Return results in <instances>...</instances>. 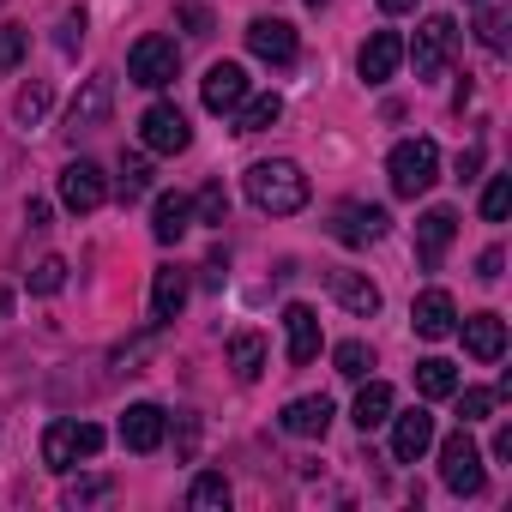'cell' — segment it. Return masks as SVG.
Segmentation results:
<instances>
[{
  "label": "cell",
  "instance_id": "1",
  "mask_svg": "<svg viewBox=\"0 0 512 512\" xmlns=\"http://www.w3.org/2000/svg\"><path fill=\"white\" fill-rule=\"evenodd\" d=\"M241 187H247L253 211H266V217H296L308 205V175L296 157H260L241 175Z\"/></svg>",
  "mask_w": 512,
  "mask_h": 512
},
{
  "label": "cell",
  "instance_id": "2",
  "mask_svg": "<svg viewBox=\"0 0 512 512\" xmlns=\"http://www.w3.org/2000/svg\"><path fill=\"white\" fill-rule=\"evenodd\" d=\"M103 452V428L97 422H79V416H55L49 428H43V464L55 470V476H73L79 464H91Z\"/></svg>",
  "mask_w": 512,
  "mask_h": 512
},
{
  "label": "cell",
  "instance_id": "3",
  "mask_svg": "<svg viewBox=\"0 0 512 512\" xmlns=\"http://www.w3.org/2000/svg\"><path fill=\"white\" fill-rule=\"evenodd\" d=\"M386 181H392L398 199H422L440 181V145L434 139H398L392 157H386Z\"/></svg>",
  "mask_w": 512,
  "mask_h": 512
},
{
  "label": "cell",
  "instance_id": "4",
  "mask_svg": "<svg viewBox=\"0 0 512 512\" xmlns=\"http://www.w3.org/2000/svg\"><path fill=\"white\" fill-rule=\"evenodd\" d=\"M440 482H446V494H482V482H488V470H482V446L470 440V422L458 428V434H446L440 440Z\"/></svg>",
  "mask_w": 512,
  "mask_h": 512
},
{
  "label": "cell",
  "instance_id": "5",
  "mask_svg": "<svg viewBox=\"0 0 512 512\" xmlns=\"http://www.w3.org/2000/svg\"><path fill=\"white\" fill-rule=\"evenodd\" d=\"M175 73H181V49H175V37H139V43L127 49V79L145 85V91L175 85Z\"/></svg>",
  "mask_w": 512,
  "mask_h": 512
},
{
  "label": "cell",
  "instance_id": "6",
  "mask_svg": "<svg viewBox=\"0 0 512 512\" xmlns=\"http://www.w3.org/2000/svg\"><path fill=\"white\" fill-rule=\"evenodd\" d=\"M139 139H145V151H157V157H181V151L193 145V127H187V115H181L175 103H151V109L139 115Z\"/></svg>",
  "mask_w": 512,
  "mask_h": 512
},
{
  "label": "cell",
  "instance_id": "7",
  "mask_svg": "<svg viewBox=\"0 0 512 512\" xmlns=\"http://www.w3.org/2000/svg\"><path fill=\"white\" fill-rule=\"evenodd\" d=\"M386 205H368V199H344L338 211H332V241H344V247H374L380 235H386Z\"/></svg>",
  "mask_w": 512,
  "mask_h": 512
},
{
  "label": "cell",
  "instance_id": "8",
  "mask_svg": "<svg viewBox=\"0 0 512 512\" xmlns=\"http://www.w3.org/2000/svg\"><path fill=\"white\" fill-rule=\"evenodd\" d=\"M452 43H458V25H452V19H422L416 43L404 49V55L416 61V79H440L446 61H452Z\"/></svg>",
  "mask_w": 512,
  "mask_h": 512
},
{
  "label": "cell",
  "instance_id": "9",
  "mask_svg": "<svg viewBox=\"0 0 512 512\" xmlns=\"http://www.w3.org/2000/svg\"><path fill=\"white\" fill-rule=\"evenodd\" d=\"M103 199H109V175H103L91 157H79V163L61 169V205H67L73 217H91Z\"/></svg>",
  "mask_w": 512,
  "mask_h": 512
},
{
  "label": "cell",
  "instance_id": "10",
  "mask_svg": "<svg viewBox=\"0 0 512 512\" xmlns=\"http://www.w3.org/2000/svg\"><path fill=\"white\" fill-rule=\"evenodd\" d=\"M247 49L260 55L266 67H296V55H302L290 19H253V25H247Z\"/></svg>",
  "mask_w": 512,
  "mask_h": 512
},
{
  "label": "cell",
  "instance_id": "11",
  "mask_svg": "<svg viewBox=\"0 0 512 512\" xmlns=\"http://www.w3.org/2000/svg\"><path fill=\"white\" fill-rule=\"evenodd\" d=\"M320 344H326L320 314H314L308 302H290V308H284V356H290V368H308V362L320 356Z\"/></svg>",
  "mask_w": 512,
  "mask_h": 512
},
{
  "label": "cell",
  "instance_id": "12",
  "mask_svg": "<svg viewBox=\"0 0 512 512\" xmlns=\"http://www.w3.org/2000/svg\"><path fill=\"white\" fill-rule=\"evenodd\" d=\"M452 235H458V211L434 205V211H422V217H416V266H422V272H434V266L446 260Z\"/></svg>",
  "mask_w": 512,
  "mask_h": 512
},
{
  "label": "cell",
  "instance_id": "13",
  "mask_svg": "<svg viewBox=\"0 0 512 512\" xmlns=\"http://www.w3.org/2000/svg\"><path fill=\"white\" fill-rule=\"evenodd\" d=\"M241 97H247V73H241L235 61L205 67V79H199V103H205L211 115H235V109H241Z\"/></svg>",
  "mask_w": 512,
  "mask_h": 512
},
{
  "label": "cell",
  "instance_id": "14",
  "mask_svg": "<svg viewBox=\"0 0 512 512\" xmlns=\"http://www.w3.org/2000/svg\"><path fill=\"white\" fill-rule=\"evenodd\" d=\"M169 440V410L163 404H127L121 416V446L127 452H157Z\"/></svg>",
  "mask_w": 512,
  "mask_h": 512
},
{
  "label": "cell",
  "instance_id": "15",
  "mask_svg": "<svg viewBox=\"0 0 512 512\" xmlns=\"http://www.w3.org/2000/svg\"><path fill=\"white\" fill-rule=\"evenodd\" d=\"M326 290H332V302H338L344 314H356V320H374V314H380V284H374L368 272H326Z\"/></svg>",
  "mask_w": 512,
  "mask_h": 512
},
{
  "label": "cell",
  "instance_id": "16",
  "mask_svg": "<svg viewBox=\"0 0 512 512\" xmlns=\"http://www.w3.org/2000/svg\"><path fill=\"white\" fill-rule=\"evenodd\" d=\"M398 61H404V37L398 31H374L362 43V55H356V73H362V85H386L398 73Z\"/></svg>",
  "mask_w": 512,
  "mask_h": 512
},
{
  "label": "cell",
  "instance_id": "17",
  "mask_svg": "<svg viewBox=\"0 0 512 512\" xmlns=\"http://www.w3.org/2000/svg\"><path fill=\"white\" fill-rule=\"evenodd\" d=\"M109 103H115V85H109V73L85 79V91H79V97H73V109H67V133L79 139V133L103 127V121H109Z\"/></svg>",
  "mask_w": 512,
  "mask_h": 512
},
{
  "label": "cell",
  "instance_id": "18",
  "mask_svg": "<svg viewBox=\"0 0 512 512\" xmlns=\"http://www.w3.org/2000/svg\"><path fill=\"white\" fill-rule=\"evenodd\" d=\"M392 422V458L398 464H422V452L434 446V416L428 410H404V416H386Z\"/></svg>",
  "mask_w": 512,
  "mask_h": 512
},
{
  "label": "cell",
  "instance_id": "19",
  "mask_svg": "<svg viewBox=\"0 0 512 512\" xmlns=\"http://www.w3.org/2000/svg\"><path fill=\"white\" fill-rule=\"evenodd\" d=\"M187 290H193V278L181 266H157L151 272V326H169L187 308Z\"/></svg>",
  "mask_w": 512,
  "mask_h": 512
},
{
  "label": "cell",
  "instance_id": "20",
  "mask_svg": "<svg viewBox=\"0 0 512 512\" xmlns=\"http://www.w3.org/2000/svg\"><path fill=\"white\" fill-rule=\"evenodd\" d=\"M410 326H416V338H452V326H458V308H452V296L446 290H422L416 302H410Z\"/></svg>",
  "mask_w": 512,
  "mask_h": 512
},
{
  "label": "cell",
  "instance_id": "21",
  "mask_svg": "<svg viewBox=\"0 0 512 512\" xmlns=\"http://www.w3.org/2000/svg\"><path fill=\"white\" fill-rule=\"evenodd\" d=\"M458 338H464V350L476 356V362H500L506 356V320L500 314H470L464 326H452Z\"/></svg>",
  "mask_w": 512,
  "mask_h": 512
},
{
  "label": "cell",
  "instance_id": "22",
  "mask_svg": "<svg viewBox=\"0 0 512 512\" xmlns=\"http://www.w3.org/2000/svg\"><path fill=\"white\" fill-rule=\"evenodd\" d=\"M278 422H284V434H296V440H320V434L332 428V398H326V392H314V398H290Z\"/></svg>",
  "mask_w": 512,
  "mask_h": 512
},
{
  "label": "cell",
  "instance_id": "23",
  "mask_svg": "<svg viewBox=\"0 0 512 512\" xmlns=\"http://www.w3.org/2000/svg\"><path fill=\"white\" fill-rule=\"evenodd\" d=\"M187 229H193V199H187V193H157V199H151V235H157L163 247H175Z\"/></svg>",
  "mask_w": 512,
  "mask_h": 512
},
{
  "label": "cell",
  "instance_id": "24",
  "mask_svg": "<svg viewBox=\"0 0 512 512\" xmlns=\"http://www.w3.org/2000/svg\"><path fill=\"white\" fill-rule=\"evenodd\" d=\"M392 410H398L392 386H386V380H362V392H356V404H350V422H356L362 434H374V428H386Z\"/></svg>",
  "mask_w": 512,
  "mask_h": 512
},
{
  "label": "cell",
  "instance_id": "25",
  "mask_svg": "<svg viewBox=\"0 0 512 512\" xmlns=\"http://www.w3.org/2000/svg\"><path fill=\"white\" fill-rule=\"evenodd\" d=\"M229 368H235V380L253 386V380L266 374V338H260V332H235V338H229Z\"/></svg>",
  "mask_w": 512,
  "mask_h": 512
},
{
  "label": "cell",
  "instance_id": "26",
  "mask_svg": "<svg viewBox=\"0 0 512 512\" xmlns=\"http://www.w3.org/2000/svg\"><path fill=\"white\" fill-rule=\"evenodd\" d=\"M278 115H284V97H278V91L241 97V109H235V133H266V127H272Z\"/></svg>",
  "mask_w": 512,
  "mask_h": 512
},
{
  "label": "cell",
  "instance_id": "27",
  "mask_svg": "<svg viewBox=\"0 0 512 512\" xmlns=\"http://www.w3.org/2000/svg\"><path fill=\"white\" fill-rule=\"evenodd\" d=\"M416 392H422V398H452V392H458V368H452L446 356L416 362Z\"/></svg>",
  "mask_w": 512,
  "mask_h": 512
},
{
  "label": "cell",
  "instance_id": "28",
  "mask_svg": "<svg viewBox=\"0 0 512 512\" xmlns=\"http://www.w3.org/2000/svg\"><path fill=\"white\" fill-rule=\"evenodd\" d=\"M187 506H193V512H223V506H229V476H223V470H205V476H193V488H187Z\"/></svg>",
  "mask_w": 512,
  "mask_h": 512
},
{
  "label": "cell",
  "instance_id": "29",
  "mask_svg": "<svg viewBox=\"0 0 512 512\" xmlns=\"http://www.w3.org/2000/svg\"><path fill=\"white\" fill-rule=\"evenodd\" d=\"M49 103H55V91H49L43 79H31V85H25V91L13 97V121H19V127H43Z\"/></svg>",
  "mask_w": 512,
  "mask_h": 512
},
{
  "label": "cell",
  "instance_id": "30",
  "mask_svg": "<svg viewBox=\"0 0 512 512\" xmlns=\"http://www.w3.org/2000/svg\"><path fill=\"white\" fill-rule=\"evenodd\" d=\"M115 193L133 205V199H145L151 193V163L145 157H121V175H115Z\"/></svg>",
  "mask_w": 512,
  "mask_h": 512
},
{
  "label": "cell",
  "instance_id": "31",
  "mask_svg": "<svg viewBox=\"0 0 512 512\" xmlns=\"http://www.w3.org/2000/svg\"><path fill=\"white\" fill-rule=\"evenodd\" d=\"M25 284H31V296H55V290L67 284V260H61V253H49V260H37V266L25 272Z\"/></svg>",
  "mask_w": 512,
  "mask_h": 512
},
{
  "label": "cell",
  "instance_id": "32",
  "mask_svg": "<svg viewBox=\"0 0 512 512\" xmlns=\"http://www.w3.org/2000/svg\"><path fill=\"white\" fill-rule=\"evenodd\" d=\"M332 362H338V374H344V380H368L374 350H368L362 338H350V344H338V350H332Z\"/></svg>",
  "mask_w": 512,
  "mask_h": 512
},
{
  "label": "cell",
  "instance_id": "33",
  "mask_svg": "<svg viewBox=\"0 0 512 512\" xmlns=\"http://www.w3.org/2000/svg\"><path fill=\"white\" fill-rule=\"evenodd\" d=\"M25 49H31V31L25 25H0V73H19L25 67Z\"/></svg>",
  "mask_w": 512,
  "mask_h": 512
},
{
  "label": "cell",
  "instance_id": "34",
  "mask_svg": "<svg viewBox=\"0 0 512 512\" xmlns=\"http://www.w3.org/2000/svg\"><path fill=\"white\" fill-rule=\"evenodd\" d=\"M506 211H512V175H488V187H482V217H488V223H506Z\"/></svg>",
  "mask_w": 512,
  "mask_h": 512
},
{
  "label": "cell",
  "instance_id": "35",
  "mask_svg": "<svg viewBox=\"0 0 512 512\" xmlns=\"http://www.w3.org/2000/svg\"><path fill=\"white\" fill-rule=\"evenodd\" d=\"M193 217H199V223H223V217H229V193H223V181H205V187H199Z\"/></svg>",
  "mask_w": 512,
  "mask_h": 512
},
{
  "label": "cell",
  "instance_id": "36",
  "mask_svg": "<svg viewBox=\"0 0 512 512\" xmlns=\"http://www.w3.org/2000/svg\"><path fill=\"white\" fill-rule=\"evenodd\" d=\"M494 404H500V392H488V386H464V392H458V410H464V422H482V416H494Z\"/></svg>",
  "mask_w": 512,
  "mask_h": 512
},
{
  "label": "cell",
  "instance_id": "37",
  "mask_svg": "<svg viewBox=\"0 0 512 512\" xmlns=\"http://www.w3.org/2000/svg\"><path fill=\"white\" fill-rule=\"evenodd\" d=\"M109 494H115L109 476H79V482H67V506H91V500H109Z\"/></svg>",
  "mask_w": 512,
  "mask_h": 512
},
{
  "label": "cell",
  "instance_id": "38",
  "mask_svg": "<svg viewBox=\"0 0 512 512\" xmlns=\"http://www.w3.org/2000/svg\"><path fill=\"white\" fill-rule=\"evenodd\" d=\"M476 37H482V49H494V55H500V49H506V13H500V7H488V13L476 19Z\"/></svg>",
  "mask_w": 512,
  "mask_h": 512
},
{
  "label": "cell",
  "instance_id": "39",
  "mask_svg": "<svg viewBox=\"0 0 512 512\" xmlns=\"http://www.w3.org/2000/svg\"><path fill=\"white\" fill-rule=\"evenodd\" d=\"M55 43H61L67 55H79V43H85V13H67V19H61V37H55Z\"/></svg>",
  "mask_w": 512,
  "mask_h": 512
},
{
  "label": "cell",
  "instance_id": "40",
  "mask_svg": "<svg viewBox=\"0 0 512 512\" xmlns=\"http://www.w3.org/2000/svg\"><path fill=\"white\" fill-rule=\"evenodd\" d=\"M175 19H181L193 37H205V31H211V13H205V7H193V0H187V7H175Z\"/></svg>",
  "mask_w": 512,
  "mask_h": 512
},
{
  "label": "cell",
  "instance_id": "41",
  "mask_svg": "<svg viewBox=\"0 0 512 512\" xmlns=\"http://www.w3.org/2000/svg\"><path fill=\"white\" fill-rule=\"evenodd\" d=\"M476 169H482V145H464L458 151V181H476Z\"/></svg>",
  "mask_w": 512,
  "mask_h": 512
},
{
  "label": "cell",
  "instance_id": "42",
  "mask_svg": "<svg viewBox=\"0 0 512 512\" xmlns=\"http://www.w3.org/2000/svg\"><path fill=\"white\" fill-rule=\"evenodd\" d=\"M500 266H506V260H500V247H488L482 260H476V278H482V284H494V278H500Z\"/></svg>",
  "mask_w": 512,
  "mask_h": 512
},
{
  "label": "cell",
  "instance_id": "43",
  "mask_svg": "<svg viewBox=\"0 0 512 512\" xmlns=\"http://www.w3.org/2000/svg\"><path fill=\"white\" fill-rule=\"evenodd\" d=\"M25 223H31V229H49V199H31V205H25Z\"/></svg>",
  "mask_w": 512,
  "mask_h": 512
},
{
  "label": "cell",
  "instance_id": "44",
  "mask_svg": "<svg viewBox=\"0 0 512 512\" xmlns=\"http://www.w3.org/2000/svg\"><path fill=\"white\" fill-rule=\"evenodd\" d=\"M380 13H416V0H374Z\"/></svg>",
  "mask_w": 512,
  "mask_h": 512
},
{
  "label": "cell",
  "instance_id": "45",
  "mask_svg": "<svg viewBox=\"0 0 512 512\" xmlns=\"http://www.w3.org/2000/svg\"><path fill=\"white\" fill-rule=\"evenodd\" d=\"M302 7H326V0H302Z\"/></svg>",
  "mask_w": 512,
  "mask_h": 512
},
{
  "label": "cell",
  "instance_id": "46",
  "mask_svg": "<svg viewBox=\"0 0 512 512\" xmlns=\"http://www.w3.org/2000/svg\"><path fill=\"white\" fill-rule=\"evenodd\" d=\"M470 7H476V0H470Z\"/></svg>",
  "mask_w": 512,
  "mask_h": 512
}]
</instances>
